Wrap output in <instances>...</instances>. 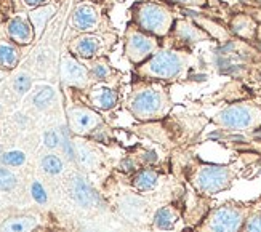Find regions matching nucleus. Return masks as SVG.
<instances>
[{
	"label": "nucleus",
	"instance_id": "obj_1",
	"mask_svg": "<svg viewBox=\"0 0 261 232\" xmlns=\"http://www.w3.org/2000/svg\"><path fill=\"white\" fill-rule=\"evenodd\" d=\"M197 66V58L191 50L173 48V46H162L149 60L140 66H135L133 75L155 80L162 84L183 82L191 77L192 69Z\"/></svg>",
	"mask_w": 261,
	"mask_h": 232
},
{
	"label": "nucleus",
	"instance_id": "obj_2",
	"mask_svg": "<svg viewBox=\"0 0 261 232\" xmlns=\"http://www.w3.org/2000/svg\"><path fill=\"white\" fill-rule=\"evenodd\" d=\"M127 111L138 122H157L165 119L173 108L167 84L133 77L130 95L125 101Z\"/></svg>",
	"mask_w": 261,
	"mask_h": 232
},
{
	"label": "nucleus",
	"instance_id": "obj_3",
	"mask_svg": "<svg viewBox=\"0 0 261 232\" xmlns=\"http://www.w3.org/2000/svg\"><path fill=\"white\" fill-rule=\"evenodd\" d=\"M185 178L191 189L205 197H213L232 188L237 178V170L232 165L210 164L199 157H192L185 168Z\"/></svg>",
	"mask_w": 261,
	"mask_h": 232
},
{
	"label": "nucleus",
	"instance_id": "obj_4",
	"mask_svg": "<svg viewBox=\"0 0 261 232\" xmlns=\"http://www.w3.org/2000/svg\"><path fill=\"white\" fill-rule=\"evenodd\" d=\"M132 22L157 39H167L175 26V11L164 2L140 0L130 8Z\"/></svg>",
	"mask_w": 261,
	"mask_h": 232
},
{
	"label": "nucleus",
	"instance_id": "obj_5",
	"mask_svg": "<svg viewBox=\"0 0 261 232\" xmlns=\"http://www.w3.org/2000/svg\"><path fill=\"white\" fill-rule=\"evenodd\" d=\"M253 202L228 200L212 207L191 232H239Z\"/></svg>",
	"mask_w": 261,
	"mask_h": 232
},
{
	"label": "nucleus",
	"instance_id": "obj_6",
	"mask_svg": "<svg viewBox=\"0 0 261 232\" xmlns=\"http://www.w3.org/2000/svg\"><path fill=\"white\" fill-rule=\"evenodd\" d=\"M212 123L228 132H256L261 128V102L237 101L212 117Z\"/></svg>",
	"mask_w": 261,
	"mask_h": 232
},
{
	"label": "nucleus",
	"instance_id": "obj_7",
	"mask_svg": "<svg viewBox=\"0 0 261 232\" xmlns=\"http://www.w3.org/2000/svg\"><path fill=\"white\" fill-rule=\"evenodd\" d=\"M162 48V40L141 31L130 21L123 34V55L133 66H140Z\"/></svg>",
	"mask_w": 261,
	"mask_h": 232
},
{
	"label": "nucleus",
	"instance_id": "obj_8",
	"mask_svg": "<svg viewBox=\"0 0 261 232\" xmlns=\"http://www.w3.org/2000/svg\"><path fill=\"white\" fill-rule=\"evenodd\" d=\"M117 42L116 32H88V34H79L75 36L67 50L72 56H75L81 61H90L95 58L108 56V53L114 48Z\"/></svg>",
	"mask_w": 261,
	"mask_h": 232
},
{
	"label": "nucleus",
	"instance_id": "obj_9",
	"mask_svg": "<svg viewBox=\"0 0 261 232\" xmlns=\"http://www.w3.org/2000/svg\"><path fill=\"white\" fill-rule=\"evenodd\" d=\"M66 114L67 126H69L71 133H74L75 136H92L105 125L101 114L90 106L75 104V106L67 108Z\"/></svg>",
	"mask_w": 261,
	"mask_h": 232
},
{
	"label": "nucleus",
	"instance_id": "obj_10",
	"mask_svg": "<svg viewBox=\"0 0 261 232\" xmlns=\"http://www.w3.org/2000/svg\"><path fill=\"white\" fill-rule=\"evenodd\" d=\"M167 39H170V46H173V48L191 50V46H194L199 42L210 40L212 36L194 19L183 18L175 21V26Z\"/></svg>",
	"mask_w": 261,
	"mask_h": 232
},
{
	"label": "nucleus",
	"instance_id": "obj_11",
	"mask_svg": "<svg viewBox=\"0 0 261 232\" xmlns=\"http://www.w3.org/2000/svg\"><path fill=\"white\" fill-rule=\"evenodd\" d=\"M105 22V11L99 5L92 2H81L72 11L71 24L79 34L101 32Z\"/></svg>",
	"mask_w": 261,
	"mask_h": 232
},
{
	"label": "nucleus",
	"instance_id": "obj_12",
	"mask_svg": "<svg viewBox=\"0 0 261 232\" xmlns=\"http://www.w3.org/2000/svg\"><path fill=\"white\" fill-rule=\"evenodd\" d=\"M61 80L66 87L77 90H88L92 84L88 67L71 53L64 55L61 60Z\"/></svg>",
	"mask_w": 261,
	"mask_h": 232
},
{
	"label": "nucleus",
	"instance_id": "obj_13",
	"mask_svg": "<svg viewBox=\"0 0 261 232\" xmlns=\"http://www.w3.org/2000/svg\"><path fill=\"white\" fill-rule=\"evenodd\" d=\"M212 208V197L189 191L183 197V221L188 229H194Z\"/></svg>",
	"mask_w": 261,
	"mask_h": 232
},
{
	"label": "nucleus",
	"instance_id": "obj_14",
	"mask_svg": "<svg viewBox=\"0 0 261 232\" xmlns=\"http://www.w3.org/2000/svg\"><path fill=\"white\" fill-rule=\"evenodd\" d=\"M87 99H88V106L93 108L95 111H112L117 108V104L120 101V95L119 91L111 87V85H105V84H95L93 87L88 88L87 93Z\"/></svg>",
	"mask_w": 261,
	"mask_h": 232
},
{
	"label": "nucleus",
	"instance_id": "obj_15",
	"mask_svg": "<svg viewBox=\"0 0 261 232\" xmlns=\"http://www.w3.org/2000/svg\"><path fill=\"white\" fill-rule=\"evenodd\" d=\"M5 31L8 39L16 43V45H29L36 40V34H34V28L31 24L29 15L26 13H18L15 16H11L7 24H5Z\"/></svg>",
	"mask_w": 261,
	"mask_h": 232
},
{
	"label": "nucleus",
	"instance_id": "obj_16",
	"mask_svg": "<svg viewBox=\"0 0 261 232\" xmlns=\"http://www.w3.org/2000/svg\"><path fill=\"white\" fill-rule=\"evenodd\" d=\"M181 219H183V199L159 208L152 218V227L161 232H170L175 230Z\"/></svg>",
	"mask_w": 261,
	"mask_h": 232
},
{
	"label": "nucleus",
	"instance_id": "obj_17",
	"mask_svg": "<svg viewBox=\"0 0 261 232\" xmlns=\"http://www.w3.org/2000/svg\"><path fill=\"white\" fill-rule=\"evenodd\" d=\"M71 186V195L74 197V200L84 207V208H95L99 205V195L98 192L93 189V186L87 181L85 176L79 175V173H74L69 181Z\"/></svg>",
	"mask_w": 261,
	"mask_h": 232
},
{
	"label": "nucleus",
	"instance_id": "obj_18",
	"mask_svg": "<svg viewBox=\"0 0 261 232\" xmlns=\"http://www.w3.org/2000/svg\"><path fill=\"white\" fill-rule=\"evenodd\" d=\"M85 66L88 67V74H90V79H92V84L111 85L114 82H119V79L122 77V74L112 67L108 56H101V58H95V60L85 61Z\"/></svg>",
	"mask_w": 261,
	"mask_h": 232
},
{
	"label": "nucleus",
	"instance_id": "obj_19",
	"mask_svg": "<svg viewBox=\"0 0 261 232\" xmlns=\"http://www.w3.org/2000/svg\"><path fill=\"white\" fill-rule=\"evenodd\" d=\"M258 22L248 13H236L229 21V29L236 37L242 40H256L258 36Z\"/></svg>",
	"mask_w": 261,
	"mask_h": 232
},
{
	"label": "nucleus",
	"instance_id": "obj_20",
	"mask_svg": "<svg viewBox=\"0 0 261 232\" xmlns=\"http://www.w3.org/2000/svg\"><path fill=\"white\" fill-rule=\"evenodd\" d=\"M162 175V170H159L155 167H144L141 170H138L132 175L130 178V186L133 188V191L136 192H152L157 186H159V178Z\"/></svg>",
	"mask_w": 261,
	"mask_h": 232
},
{
	"label": "nucleus",
	"instance_id": "obj_21",
	"mask_svg": "<svg viewBox=\"0 0 261 232\" xmlns=\"http://www.w3.org/2000/svg\"><path fill=\"white\" fill-rule=\"evenodd\" d=\"M56 7L55 4H47V5H42V7H37L29 11V19H31V24L34 28V34H36V40L40 39V36L43 34V29L47 28L48 21L53 18V15L56 13Z\"/></svg>",
	"mask_w": 261,
	"mask_h": 232
},
{
	"label": "nucleus",
	"instance_id": "obj_22",
	"mask_svg": "<svg viewBox=\"0 0 261 232\" xmlns=\"http://www.w3.org/2000/svg\"><path fill=\"white\" fill-rule=\"evenodd\" d=\"M37 226L39 219L36 216H11L0 223V232H32Z\"/></svg>",
	"mask_w": 261,
	"mask_h": 232
},
{
	"label": "nucleus",
	"instance_id": "obj_23",
	"mask_svg": "<svg viewBox=\"0 0 261 232\" xmlns=\"http://www.w3.org/2000/svg\"><path fill=\"white\" fill-rule=\"evenodd\" d=\"M21 60L19 45L11 40H0V69L10 72L18 66Z\"/></svg>",
	"mask_w": 261,
	"mask_h": 232
},
{
	"label": "nucleus",
	"instance_id": "obj_24",
	"mask_svg": "<svg viewBox=\"0 0 261 232\" xmlns=\"http://www.w3.org/2000/svg\"><path fill=\"white\" fill-rule=\"evenodd\" d=\"M239 232H261V199L253 200Z\"/></svg>",
	"mask_w": 261,
	"mask_h": 232
},
{
	"label": "nucleus",
	"instance_id": "obj_25",
	"mask_svg": "<svg viewBox=\"0 0 261 232\" xmlns=\"http://www.w3.org/2000/svg\"><path fill=\"white\" fill-rule=\"evenodd\" d=\"M40 167H42V170L45 173H47V175H51V176L60 175V173L63 171V168H64L63 160L58 156H55V154L43 156L42 160H40Z\"/></svg>",
	"mask_w": 261,
	"mask_h": 232
},
{
	"label": "nucleus",
	"instance_id": "obj_26",
	"mask_svg": "<svg viewBox=\"0 0 261 232\" xmlns=\"http://www.w3.org/2000/svg\"><path fill=\"white\" fill-rule=\"evenodd\" d=\"M24 162H26V154L18 149L5 150V152L0 156V164L5 167H21V165H24Z\"/></svg>",
	"mask_w": 261,
	"mask_h": 232
},
{
	"label": "nucleus",
	"instance_id": "obj_27",
	"mask_svg": "<svg viewBox=\"0 0 261 232\" xmlns=\"http://www.w3.org/2000/svg\"><path fill=\"white\" fill-rule=\"evenodd\" d=\"M18 179L15 176V173L11 171L10 168H7L5 165L0 167V191H11V189H15V186H16Z\"/></svg>",
	"mask_w": 261,
	"mask_h": 232
},
{
	"label": "nucleus",
	"instance_id": "obj_28",
	"mask_svg": "<svg viewBox=\"0 0 261 232\" xmlns=\"http://www.w3.org/2000/svg\"><path fill=\"white\" fill-rule=\"evenodd\" d=\"M53 95H55V91L51 87H43L40 91L36 93V96H34V106H36L37 109H43V108H47V104L53 99Z\"/></svg>",
	"mask_w": 261,
	"mask_h": 232
},
{
	"label": "nucleus",
	"instance_id": "obj_29",
	"mask_svg": "<svg viewBox=\"0 0 261 232\" xmlns=\"http://www.w3.org/2000/svg\"><path fill=\"white\" fill-rule=\"evenodd\" d=\"M31 195L39 205H47L48 203V194H47V191H45L43 184L40 181H37V179L32 181V184H31Z\"/></svg>",
	"mask_w": 261,
	"mask_h": 232
},
{
	"label": "nucleus",
	"instance_id": "obj_30",
	"mask_svg": "<svg viewBox=\"0 0 261 232\" xmlns=\"http://www.w3.org/2000/svg\"><path fill=\"white\" fill-rule=\"evenodd\" d=\"M31 85H32V79H31V75L28 72L18 74L16 79H15V82H13V88H15V91L18 93L19 96L26 95V93L29 91V88H31Z\"/></svg>",
	"mask_w": 261,
	"mask_h": 232
},
{
	"label": "nucleus",
	"instance_id": "obj_31",
	"mask_svg": "<svg viewBox=\"0 0 261 232\" xmlns=\"http://www.w3.org/2000/svg\"><path fill=\"white\" fill-rule=\"evenodd\" d=\"M165 4L181 5V7H191V8H203L207 7L208 0H162Z\"/></svg>",
	"mask_w": 261,
	"mask_h": 232
},
{
	"label": "nucleus",
	"instance_id": "obj_32",
	"mask_svg": "<svg viewBox=\"0 0 261 232\" xmlns=\"http://www.w3.org/2000/svg\"><path fill=\"white\" fill-rule=\"evenodd\" d=\"M43 144L47 146L48 149L58 147L60 146V136H58V133L53 132V130L45 132V135H43Z\"/></svg>",
	"mask_w": 261,
	"mask_h": 232
},
{
	"label": "nucleus",
	"instance_id": "obj_33",
	"mask_svg": "<svg viewBox=\"0 0 261 232\" xmlns=\"http://www.w3.org/2000/svg\"><path fill=\"white\" fill-rule=\"evenodd\" d=\"M48 0H21V4L24 5L26 8L29 10H34V8H37V7H42V5H47Z\"/></svg>",
	"mask_w": 261,
	"mask_h": 232
},
{
	"label": "nucleus",
	"instance_id": "obj_34",
	"mask_svg": "<svg viewBox=\"0 0 261 232\" xmlns=\"http://www.w3.org/2000/svg\"><path fill=\"white\" fill-rule=\"evenodd\" d=\"M5 75H7V71H4V69H0V80H2Z\"/></svg>",
	"mask_w": 261,
	"mask_h": 232
},
{
	"label": "nucleus",
	"instance_id": "obj_35",
	"mask_svg": "<svg viewBox=\"0 0 261 232\" xmlns=\"http://www.w3.org/2000/svg\"><path fill=\"white\" fill-rule=\"evenodd\" d=\"M253 4L255 5H261V0H253Z\"/></svg>",
	"mask_w": 261,
	"mask_h": 232
},
{
	"label": "nucleus",
	"instance_id": "obj_36",
	"mask_svg": "<svg viewBox=\"0 0 261 232\" xmlns=\"http://www.w3.org/2000/svg\"><path fill=\"white\" fill-rule=\"evenodd\" d=\"M2 154H4V152H2V147H0V156H2Z\"/></svg>",
	"mask_w": 261,
	"mask_h": 232
},
{
	"label": "nucleus",
	"instance_id": "obj_37",
	"mask_svg": "<svg viewBox=\"0 0 261 232\" xmlns=\"http://www.w3.org/2000/svg\"><path fill=\"white\" fill-rule=\"evenodd\" d=\"M0 112H2V104H0Z\"/></svg>",
	"mask_w": 261,
	"mask_h": 232
},
{
	"label": "nucleus",
	"instance_id": "obj_38",
	"mask_svg": "<svg viewBox=\"0 0 261 232\" xmlns=\"http://www.w3.org/2000/svg\"><path fill=\"white\" fill-rule=\"evenodd\" d=\"M183 232H186V230H183ZM188 232H191V230H188Z\"/></svg>",
	"mask_w": 261,
	"mask_h": 232
}]
</instances>
